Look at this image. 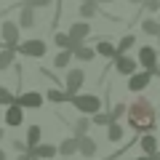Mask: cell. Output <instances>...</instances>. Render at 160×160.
Returning a JSON list of instances; mask_svg holds the SVG:
<instances>
[{
	"instance_id": "603a6c76",
	"label": "cell",
	"mask_w": 160,
	"mask_h": 160,
	"mask_svg": "<svg viewBox=\"0 0 160 160\" xmlns=\"http://www.w3.org/2000/svg\"><path fill=\"white\" fill-rule=\"evenodd\" d=\"M69 62H72V51H69V48H62V51L53 56V67L56 69H67Z\"/></svg>"
},
{
	"instance_id": "7c38bea8",
	"label": "cell",
	"mask_w": 160,
	"mask_h": 160,
	"mask_svg": "<svg viewBox=\"0 0 160 160\" xmlns=\"http://www.w3.org/2000/svg\"><path fill=\"white\" fill-rule=\"evenodd\" d=\"M29 155L32 158H38V160H51V158H56L59 155V147L56 144H35V147H29Z\"/></svg>"
},
{
	"instance_id": "7a4b0ae2",
	"label": "cell",
	"mask_w": 160,
	"mask_h": 160,
	"mask_svg": "<svg viewBox=\"0 0 160 160\" xmlns=\"http://www.w3.org/2000/svg\"><path fill=\"white\" fill-rule=\"evenodd\" d=\"M69 104L83 115H93L102 109V99L96 93H75V96H69Z\"/></svg>"
},
{
	"instance_id": "9a60e30c",
	"label": "cell",
	"mask_w": 160,
	"mask_h": 160,
	"mask_svg": "<svg viewBox=\"0 0 160 160\" xmlns=\"http://www.w3.org/2000/svg\"><path fill=\"white\" fill-rule=\"evenodd\" d=\"M69 35H72L75 40H80V43H86V38L91 35V24L83 19V22H75V24H69Z\"/></svg>"
},
{
	"instance_id": "8992f818",
	"label": "cell",
	"mask_w": 160,
	"mask_h": 160,
	"mask_svg": "<svg viewBox=\"0 0 160 160\" xmlns=\"http://www.w3.org/2000/svg\"><path fill=\"white\" fill-rule=\"evenodd\" d=\"M152 78L155 75L149 72V69H142V72H133V75H128V91L131 93H139V91H144V88L149 86V83H152Z\"/></svg>"
},
{
	"instance_id": "60d3db41",
	"label": "cell",
	"mask_w": 160,
	"mask_h": 160,
	"mask_svg": "<svg viewBox=\"0 0 160 160\" xmlns=\"http://www.w3.org/2000/svg\"><path fill=\"white\" fill-rule=\"evenodd\" d=\"M96 3H99V6H102V3H112V0H96Z\"/></svg>"
},
{
	"instance_id": "7bdbcfd3",
	"label": "cell",
	"mask_w": 160,
	"mask_h": 160,
	"mask_svg": "<svg viewBox=\"0 0 160 160\" xmlns=\"http://www.w3.org/2000/svg\"><path fill=\"white\" fill-rule=\"evenodd\" d=\"M158 46H160V35H158Z\"/></svg>"
},
{
	"instance_id": "b9f144b4",
	"label": "cell",
	"mask_w": 160,
	"mask_h": 160,
	"mask_svg": "<svg viewBox=\"0 0 160 160\" xmlns=\"http://www.w3.org/2000/svg\"><path fill=\"white\" fill-rule=\"evenodd\" d=\"M152 160H160V155H155V158H152Z\"/></svg>"
},
{
	"instance_id": "d590c367",
	"label": "cell",
	"mask_w": 160,
	"mask_h": 160,
	"mask_svg": "<svg viewBox=\"0 0 160 160\" xmlns=\"http://www.w3.org/2000/svg\"><path fill=\"white\" fill-rule=\"evenodd\" d=\"M0 160H8V155H6V149L0 147Z\"/></svg>"
},
{
	"instance_id": "ffe728a7",
	"label": "cell",
	"mask_w": 160,
	"mask_h": 160,
	"mask_svg": "<svg viewBox=\"0 0 160 160\" xmlns=\"http://www.w3.org/2000/svg\"><path fill=\"white\" fill-rule=\"evenodd\" d=\"M91 126H93L91 118H88V115H83V118H78V120L72 123V133H75V136H86V133L91 131Z\"/></svg>"
},
{
	"instance_id": "ac0fdd59",
	"label": "cell",
	"mask_w": 160,
	"mask_h": 160,
	"mask_svg": "<svg viewBox=\"0 0 160 160\" xmlns=\"http://www.w3.org/2000/svg\"><path fill=\"white\" fill-rule=\"evenodd\" d=\"M93 48H96V56H104V59H109V62L118 56V46H112L109 40H99Z\"/></svg>"
},
{
	"instance_id": "bcb514c9",
	"label": "cell",
	"mask_w": 160,
	"mask_h": 160,
	"mask_svg": "<svg viewBox=\"0 0 160 160\" xmlns=\"http://www.w3.org/2000/svg\"><path fill=\"white\" fill-rule=\"evenodd\" d=\"M80 3H83V0H80Z\"/></svg>"
},
{
	"instance_id": "e575fe53",
	"label": "cell",
	"mask_w": 160,
	"mask_h": 160,
	"mask_svg": "<svg viewBox=\"0 0 160 160\" xmlns=\"http://www.w3.org/2000/svg\"><path fill=\"white\" fill-rule=\"evenodd\" d=\"M16 160H32V155H29V152H19Z\"/></svg>"
},
{
	"instance_id": "d6a6232c",
	"label": "cell",
	"mask_w": 160,
	"mask_h": 160,
	"mask_svg": "<svg viewBox=\"0 0 160 160\" xmlns=\"http://www.w3.org/2000/svg\"><path fill=\"white\" fill-rule=\"evenodd\" d=\"M24 3H27V6H32L35 11H38V8H48L53 0H24Z\"/></svg>"
},
{
	"instance_id": "ee69618b",
	"label": "cell",
	"mask_w": 160,
	"mask_h": 160,
	"mask_svg": "<svg viewBox=\"0 0 160 160\" xmlns=\"http://www.w3.org/2000/svg\"><path fill=\"white\" fill-rule=\"evenodd\" d=\"M158 24H160V16H158Z\"/></svg>"
},
{
	"instance_id": "4316f807",
	"label": "cell",
	"mask_w": 160,
	"mask_h": 160,
	"mask_svg": "<svg viewBox=\"0 0 160 160\" xmlns=\"http://www.w3.org/2000/svg\"><path fill=\"white\" fill-rule=\"evenodd\" d=\"M40 139H43V128H40V126H29L27 128V147L40 144Z\"/></svg>"
},
{
	"instance_id": "52a82bcc",
	"label": "cell",
	"mask_w": 160,
	"mask_h": 160,
	"mask_svg": "<svg viewBox=\"0 0 160 160\" xmlns=\"http://www.w3.org/2000/svg\"><path fill=\"white\" fill-rule=\"evenodd\" d=\"M112 62H115V72L123 75V78H128V75H133L139 69V62L133 56H128V53H118Z\"/></svg>"
},
{
	"instance_id": "f1b7e54d",
	"label": "cell",
	"mask_w": 160,
	"mask_h": 160,
	"mask_svg": "<svg viewBox=\"0 0 160 160\" xmlns=\"http://www.w3.org/2000/svg\"><path fill=\"white\" fill-rule=\"evenodd\" d=\"M91 123H93V126H104V128H107L109 123H112L109 109H107V112H102V109H99V112H93V115H91Z\"/></svg>"
},
{
	"instance_id": "8fae6325",
	"label": "cell",
	"mask_w": 160,
	"mask_h": 160,
	"mask_svg": "<svg viewBox=\"0 0 160 160\" xmlns=\"http://www.w3.org/2000/svg\"><path fill=\"white\" fill-rule=\"evenodd\" d=\"M136 144L142 147V152H144V155H149V158L160 155V144H158V136H155V131H149V133H142Z\"/></svg>"
},
{
	"instance_id": "d4e9b609",
	"label": "cell",
	"mask_w": 160,
	"mask_h": 160,
	"mask_svg": "<svg viewBox=\"0 0 160 160\" xmlns=\"http://www.w3.org/2000/svg\"><path fill=\"white\" fill-rule=\"evenodd\" d=\"M43 96L48 99L51 104H64V102H69V96H67V91H62V88H48Z\"/></svg>"
},
{
	"instance_id": "9c48e42d",
	"label": "cell",
	"mask_w": 160,
	"mask_h": 160,
	"mask_svg": "<svg viewBox=\"0 0 160 160\" xmlns=\"http://www.w3.org/2000/svg\"><path fill=\"white\" fill-rule=\"evenodd\" d=\"M16 102L22 104L24 109H40L43 104H46V96L40 91H24L22 96H16Z\"/></svg>"
},
{
	"instance_id": "836d02e7",
	"label": "cell",
	"mask_w": 160,
	"mask_h": 160,
	"mask_svg": "<svg viewBox=\"0 0 160 160\" xmlns=\"http://www.w3.org/2000/svg\"><path fill=\"white\" fill-rule=\"evenodd\" d=\"M11 147L16 149V152H29V147H27V142H19V139H13V142H11Z\"/></svg>"
},
{
	"instance_id": "3957f363",
	"label": "cell",
	"mask_w": 160,
	"mask_h": 160,
	"mask_svg": "<svg viewBox=\"0 0 160 160\" xmlns=\"http://www.w3.org/2000/svg\"><path fill=\"white\" fill-rule=\"evenodd\" d=\"M16 53H22V56H29V59H40V56H46V53H48V46H46V40H40V38L24 40V43L19 40Z\"/></svg>"
},
{
	"instance_id": "44dd1931",
	"label": "cell",
	"mask_w": 160,
	"mask_h": 160,
	"mask_svg": "<svg viewBox=\"0 0 160 160\" xmlns=\"http://www.w3.org/2000/svg\"><path fill=\"white\" fill-rule=\"evenodd\" d=\"M96 13H102L96 0H83V3H80V16H83V19H93Z\"/></svg>"
},
{
	"instance_id": "cb8c5ba5",
	"label": "cell",
	"mask_w": 160,
	"mask_h": 160,
	"mask_svg": "<svg viewBox=\"0 0 160 160\" xmlns=\"http://www.w3.org/2000/svg\"><path fill=\"white\" fill-rule=\"evenodd\" d=\"M13 56H16V48H0V72L13 67Z\"/></svg>"
},
{
	"instance_id": "5b68a950",
	"label": "cell",
	"mask_w": 160,
	"mask_h": 160,
	"mask_svg": "<svg viewBox=\"0 0 160 160\" xmlns=\"http://www.w3.org/2000/svg\"><path fill=\"white\" fill-rule=\"evenodd\" d=\"M19 32H22V27H19L16 22H3L0 24V38H3V48H16L19 46Z\"/></svg>"
},
{
	"instance_id": "2e32d148",
	"label": "cell",
	"mask_w": 160,
	"mask_h": 160,
	"mask_svg": "<svg viewBox=\"0 0 160 160\" xmlns=\"http://www.w3.org/2000/svg\"><path fill=\"white\" fill-rule=\"evenodd\" d=\"M72 59H78V62H93V59H96V48L80 43V46L72 51Z\"/></svg>"
},
{
	"instance_id": "ba28073f",
	"label": "cell",
	"mask_w": 160,
	"mask_h": 160,
	"mask_svg": "<svg viewBox=\"0 0 160 160\" xmlns=\"http://www.w3.org/2000/svg\"><path fill=\"white\" fill-rule=\"evenodd\" d=\"M136 62L142 64L144 69H149L152 75H155V69H158V64H160V62H158V51H155L152 46H142V48H139V56H136Z\"/></svg>"
},
{
	"instance_id": "8d00e7d4",
	"label": "cell",
	"mask_w": 160,
	"mask_h": 160,
	"mask_svg": "<svg viewBox=\"0 0 160 160\" xmlns=\"http://www.w3.org/2000/svg\"><path fill=\"white\" fill-rule=\"evenodd\" d=\"M133 160H152L149 155H139V158H133Z\"/></svg>"
},
{
	"instance_id": "83f0119b",
	"label": "cell",
	"mask_w": 160,
	"mask_h": 160,
	"mask_svg": "<svg viewBox=\"0 0 160 160\" xmlns=\"http://www.w3.org/2000/svg\"><path fill=\"white\" fill-rule=\"evenodd\" d=\"M133 46H136V35H123L118 43V53H128Z\"/></svg>"
},
{
	"instance_id": "1f68e13d",
	"label": "cell",
	"mask_w": 160,
	"mask_h": 160,
	"mask_svg": "<svg viewBox=\"0 0 160 160\" xmlns=\"http://www.w3.org/2000/svg\"><path fill=\"white\" fill-rule=\"evenodd\" d=\"M142 8H144L147 13H158V11H160V0H144Z\"/></svg>"
},
{
	"instance_id": "5bb4252c",
	"label": "cell",
	"mask_w": 160,
	"mask_h": 160,
	"mask_svg": "<svg viewBox=\"0 0 160 160\" xmlns=\"http://www.w3.org/2000/svg\"><path fill=\"white\" fill-rule=\"evenodd\" d=\"M99 152V147H96V139L93 136H78V155H83V158H93V155Z\"/></svg>"
},
{
	"instance_id": "277c9868",
	"label": "cell",
	"mask_w": 160,
	"mask_h": 160,
	"mask_svg": "<svg viewBox=\"0 0 160 160\" xmlns=\"http://www.w3.org/2000/svg\"><path fill=\"white\" fill-rule=\"evenodd\" d=\"M83 83H86V69L80 67H67V75H64V91H67V96H75V93H80V88H83Z\"/></svg>"
},
{
	"instance_id": "4dcf8cb0",
	"label": "cell",
	"mask_w": 160,
	"mask_h": 160,
	"mask_svg": "<svg viewBox=\"0 0 160 160\" xmlns=\"http://www.w3.org/2000/svg\"><path fill=\"white\" fill-rule=\"evenodd\" d=\"M126 109H128V104H123V102H120V104H115V107L109 109V118H112V120H120L123 115H126Z\"/></svg>"
},
{
	"instance_id": "7402d4cb",
	"label": "cell",
	"mask_w": 160,
	"mask_h": 160,
	"mask_svg": "<svg viewBox=\"0 0 160 160\" xmlns=\"http://www.w3.org/2000/svg\"><path fill=\"white\" fill-rule=\"evenodd\" d=\"M59 155H64V158H69V155H78V136L64 139V142L59 144Z\"/></svg>"
},
{
	"instance_id": "484cf974",
	"label": "cell",
	"mask_w": 160,
	"mask_h": 160,
	"mask_svg": "<svg viewBox=\"0 0 160 160\" xmlns=\"http://www.w3.org/2000/svg\"><path fill=\"white\" fill-rule=\"evenodd\" d=\"M142 32H144V35H152V38H158V35H160V24H158V19H152V16L144 19V22H142Z\"/></svg>"
},
{
	"instance_id": "4fadbf2b",
	"label": "cell",
	"mask_w": 160,
	"mask_h": 160,
	"mask_svg": "<svg viewBox=\"0 0 160 160\" xmlns=\"http://www.w3.org/2000/svg\"><path fill=\"white\" fill-rule=\"evenodd\" d=\"M19 27L22 29H32L35 24H38V16H35V8L27 6V3H22V8H19Z\"/></svg>"
},
{
	"instance_id": "f546056e",
	"label": "cell",
	"mask_w": 160,
	"mask_h": 160,
	"mask_svg": "<svg viewBox=\"0 0 160 160\" xmlns=\"http://www.w3.org/2000/svg\"><path fill=\"white\" fill-rule=\"evenodd\" d=\"M13 102H16V96H13L6 86H0V107H8V104H13Z\"/></svg>"
},
{
	"instance_id": "7dc6e473",
	"label": "cell",
	"mask_w": 160,
	"mask_h": 160,
	"mask_svg": "<svg viewBox=\"0 0 160 160\" xmlns=\"http://www.w3.org/2000/svg\"><path fill=\"white\" fill-rule=\"evenodd\" d=\"M22 3H24V0H22Z\"/></svg>"
},
{
	"instance_id": "30bf717a",
	"label": "cell",
	"mask_w": 160,
	"mask_h": 160,
	"mask_svg": "<svg viewBox=\"0 0 160 160\" xmlns=\"http://www.w3.org/2000/svg\"><path fill=\"white\" fill-rule=\"evenodd\" d=\"M22 123H24V107L19 102L8 104V107H6V126L8 128H19Z\"/></svg>"
},
{
	"instance_id": "d6986e66",
	"label": "cell",
	"mask_w": 160,
	"mask_h": 160,
	"mask_svg": "<svg viewBox=\"0 0 160 160\" xmlns=\"http://www.w3.org/2000/svg\"><path fill=\"white\" fill-rule=\"evenodd\" d=\"M123 136H126L123 126H120L118 120H112V123L107 126V142H109V144H120V142H123Z\"/></svg>"
},
{
	"instance_id": "f35d334b",
	"label": "cell",
	"mask_w": 160,
	"mask_h": 160,
	"mask_svg": "<svg viewBox=\"0 0 160 160\" xmlns=\"http://www.w3.org/2000/svg\"><path fill=\"white\" fill-rule=\"evenodd\" d=\"M155 78H160V64H158V69H155Z\"/></svg>"
},
{
	"instance_id": "f6af8a7d",
	"label": "cell",
	"mask_w": 160,
	"mask_h": 160,
	"mask_svg": "<svg viewBox=\"0 0 160 160\" xmlns=\"http://www.w3.org/2000/svg\"><path fill=\"white\" fill-rule=\"evenodd\" d=\"M158 120H160V112H158Z\"/></svg>"
},
{
	"instance_id": "6da1fadb",
	"label": "cell",
	"mask_w": 160,
	"mask_h": 160,
	"mask_svg": "<svg viewBox=\"0 0 160 160\" xmlns=\"http://www.w3.org/2000/svg\"><path fill=\"white\" fill-rule=\"evenodd\" d=\"M126 118H128V126H131V131L136 133V136L155 131V123H158V112H155V104L149 102V99H144V96L133 99V104H128Z\"/></svg>"
},
{
	"instance_id": "ab89813d",
	"label": "cell",
	"mask_w": 160,
	"mask_h": 160,
	"mask_svg": "<svg viewBox=\"0 0 160 160\" xmlns=\"http://www.w3.org/2000/svg\"><path fill=\"white\" fill-rule=\"evenodd\" d=\"M3 136H6V131H3V128H0V142H3Z\"/></svg>"
},
{
	"instance_id": "74e56055",
	"label": "cell",
	"mask_w": 160,
	"mask_h": 160,
	"mask_svg": "<svg viewBox=\"0 0 160 160\" xmlns=\"http://www.w3.org/2000/svg\"><path fill=\"white\" fill-rule=\"evenodd\" d=\"M128 3H131V6H142L144 0H128Z\"/></svg>"
},
{
	"instance_id": "e0dca14e",
	"label": "cell",
	"mask_w": 160,
	"mask_h": 160,
	"mask_svg": "<svg viewBox=\"0 0 160 160\" xmlns=\"http://www.w3.org/2000/svg\"><path fill=\"white\" fill-rule=\"evenodd\" d=\"M53 43H56L59 48H69V51H75V48L80 46V40H75L69 32H56L53 35Z\"/></svg>"
}]
</instances>
